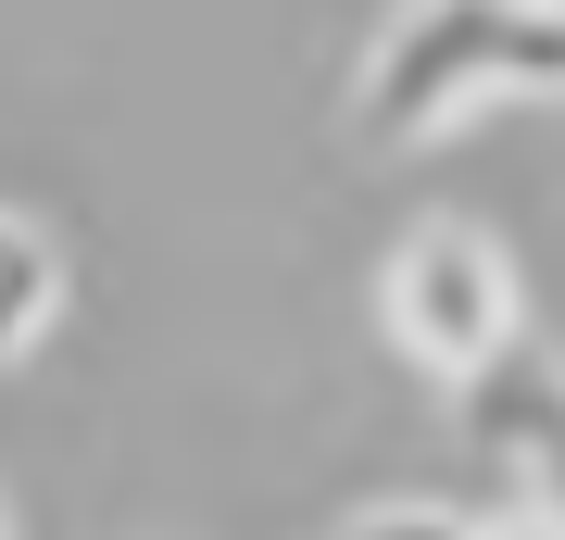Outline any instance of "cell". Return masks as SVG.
Listing matches in <instances>:
<instances>
[{
	"label": "cell",
	"instance_id": "cell-1",
	"mask_svg": "<svg viewBox=\"0 0 565 540\" xmlns=\"http://www.w3.org/2000/svg\"><path fill=\"white\" fill-rule=\"evenodd\" d=\"M503 88H553V13L541 0H415L364 63V139H427Z\"/></svg>",
	"mask_w": 565,
	"mask_h": 540
},
{
	"label": "cell",
	"instance_id": "cell-2",
	"mask_svg": "<svg viewBox=\"0 0 565 540\" xmlns=\"http://www.w3.org/2000/svg\"><path fill=\"white\" fill-rule=\"evenodd\" d=\"M503 264H490V240H465V226H427V240L390 264V327L427 352V364H478L490 340H503Z\"/></svg>",
	"mask_w": 565,
	"mask_h": 540
},
{
	"label": "cell",
	"instance_id": "cell-3",
	"mask_svg": "<svg viewBox=\"0 0 565 540\" xmlns=\"http://www.w3.org/2000/svg\"><path fill=\"white\" fill-rule=\"evenodd\" d=\"M39 327H51V252H39V226L0 214V352H25Z\"/></svg>",
	"mask_w": 565,
	"mask_h": 540
},
{
	"label": "cell",
	"instance_id": "cell-4",
	"mask_svg": "<svg viewBox=\"0 0 565 540\" xmlns=\"http://www.w3.org/2000/svg\"><path fill=\"white\" fill-rule=\"evenodd\" d=\"M352 540H452V528H427V516H377V528H352Z\"/></svg>",
	"mask_w": 565,
	"mask_h": 540
}]
</instances>
